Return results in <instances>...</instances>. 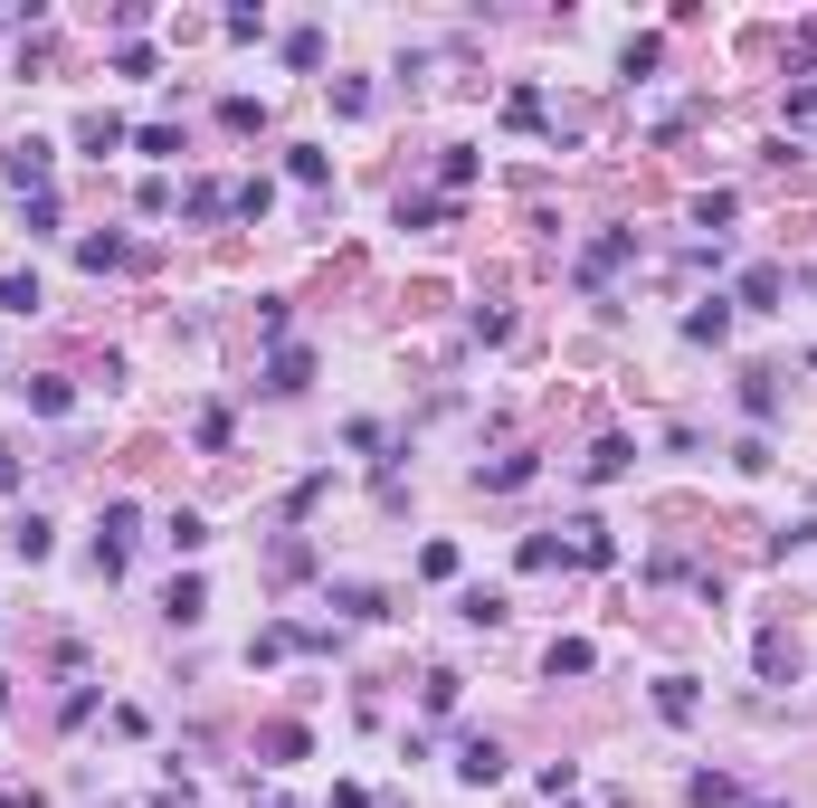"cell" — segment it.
<instances>
[{"instance_id": "cell-1", "label": "cell", "mask_w": 817, "mask_h": 808, "mask_svg": "<svg viewBox=\"0 0 817 808\" xmlns=\"http://www.w3.org/2000/svg\"><path fill=\"white\" fill-rule=\"evenodd\" d=\"M656 713H666V723H684V713H694V685H684V675H666V694H656Z\"/></svg>"}, {"instance_id": "cell-3", "label": "cell", "mask_w": 817, "mask_h": 808, "mask_svg": "<svg viewBox=\"0 0 817 808\" xmlns=\"http://www.w3.org/2000/svg\"><path fill=\"white\" fill-rule=\"evenodd\" d=\"M10 475H20V466H10V448H0V485H10Z\"/></svg>"}, {"instance_id": "cell-2", "label": "cell", "mask_w": 817, "mask_h": 808, "mask_svg": "<svg viewBox=\"0 0 817 808\" xmlns=\"http://www.w3.org/2000/svg\"><path fill=\"white\" fill-rule=\"evenodd\" d=\"M457 770H467V780H494V770H504V752H494V742H467V760H457Z\"/></svg>"}]
</instances>
